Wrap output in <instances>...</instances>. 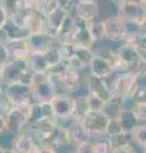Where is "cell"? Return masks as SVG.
<instances>
[{
	"label": "cell",
	"mask_w": 146,
	"mask_h": 153,
	"mask_svg": "<svg viewBox=\"0 0 146 153\" xmlns=\"http://www.w3.org/2000/svg\"><path fill=\"white\" fill-rule=\"evenodd\" d=\"M140 83V78H137L131 71H125L120 73L114 76V79L111 80V88H112V98L118 100V101H125L130 98L135 88ZM111 98V100H112Z\"/></svg>",
	"instance_id": "cell-1"
},
{
	"label": "cell",
	"mask_w": 146,
	"mask_h": 153,
	"mask_svg": "<svg viewBox=\"0 0 146 153\" xmlns=\"http://www.w3.org/2000/svg\"><path fill=\"white\" fill-rule=\"evenodd\" d=\"M109 116L104 111H88L81 119V126L92 140L107 137V124Z\"/></svg>",
	"instance_id": "cell-2"
},
{
	"label": "cell",
	"mask_w": 146,
	"mask_h": 153,
	"mask_svg": "<svg viewBox=\"0 0 146 153\" xmlns=\"http://www.w3.org/2000/svg\"><path fill=\"white\" fill-rule=\"evenodd\" d=\"M5 84V94L12 103V107H18L28 111L31 105L33 103L32 97V88L29 85H24L22 83H4Z\"/></svg>",
	"instance_id": "cell-3"
},
{
	"label": "cell",
	"mask_w": 146,
	"mask_h": 153,
	"mask_svg": "<svg viewBox=\"0 0 146 153\" xmlns=\"http://www.w3.org/2000/svg\"><path fill=\"white\" fill-rule=\"evenodd\" d=\"M34 102H51L56 93V88L47 73L34 74V82L31 85Z\"/></svg>",
	"instance_id": "cell-4"
},
{
	"label": "cell",
	"mask_w": 146,
	"mask_h": 153,
	"mask_svg": "<svg viewBox=\"0 0 146 153\" xmlns=\"http://www.w3.org/2000/svg\"><path fill=\"white\" fill-rule=\"evenodd\" d=\"M51 103L59 121L71 119L76 110V98L71 94H56Z\"/></svg>",
	"instance_id": "cell-5"
},
{
	"label": "cell",
	"mask_w": 146,
	"mask_h": 153,
	"mask_svg": "<svg viewBox=\"0 0 146 153\" xmlns=\"http://www.w3.org/2000/svg\"><path fill=\"white\" fill-rule=\"evenodd\" d=\"M122 21L135 23V25H141L146 19V1L136 3L128 1L125 5L118 8V14H117Z\"/></svg>",
	"instance_id": "cell-6"
},
{
	"label": "cell",
	"mask_w": 146,
	"mask_h": 153,
	"mask_svg": "<svg viewBox=\"0 0 146 153\" xmlns=\"http://www.w3.org/2000/svg\"><path fill=\"white\" fill-rule=\"evenodd\" d=\"M5 130L4 133H19L28 123V111L18 107H12L4 115Z\"/></svg>",
	"instance_id": "cell-7"
},
{
	"label": "cell",
	"mask_w": 146,
	"mask_h": 153,
	"mask_svg": "<svg viewBox=\"0 0 146 153\" xmlns=\"http://www.w3.org/2000/svg\"><path fill=\"white\" fill-rule=\"evenodd\" d=\"M87 87L89 93L95 94L97 97L103 100L106 103L111 101L112 98V88L109 78H99V76L89 74L87 78Z\"/></svg>",
	"instance_id": "cell-8"
},
{
	"label": "cell",
	"mask_w": 146,
	"mask_h": 153,
	"mask_svg": "<svg viewBox=\"0 0 146 153\" xmlns=\"http://www.w3.org/2000/svg\"><path fill=\"white\" fill-rule=\"evenodd\" d=\"M103 26H104V40L122 42L126 35V25L118 16L103 19Z\"/></svg>",
	"instance_id": "cell-9"
},
{
	"label": "cell",
	"mask_w": 146,
	"mask_h": 153,
	"mask_svg": "<svg viewBox=\"0 0 146 153\" xmlns=\"http://www.w3.org/2000/svg\"><path fill=\"white\" fill-rule=\"evenodd\" d=\"M28 46H29L31 54L32 52H45L52 46H59V42L56 37L51 36L47 32H38L31 33L27 38Z\"/></svg>",
	"instance_id": "cell-10"
},
{
	"label": "cell",
	"mask_w": 146,
	"mask_h": 153,
	"mask_svg": "<svg viewBox=\"0 0 146 153\" xmlns=\"http://www.w3.org/2000/svg\"><path fill=\"white\" fill-rule=\"evenodd\" d=\"M27 69H29L28 60H15L9 59L8 63L4 65V73H3V82L4 83H17L22 74Z\"/></svg>",
	"instance_id": "cell-11"
},
{
	"label": "cell",
	"mask_w": 146,
	"mask_h": 153,
	"mask_svg": "<svg viewBox=\"0 0 146 153\" xmlns=\"http://www.w3.org/2000/svg\"><path fill=\"white\" fill-rule=\"evenodd\" d=\"M55 111L51 102H33L28 110V123L36 124L46 119H55Z\"/></svg>",
	"instance_id": "cell-12"
},
{
	"label": "cell",
	"mask_w": 146,
	"mask_h": 153,
	"mask_svg": "<svg viewBox=\"0 0 146 153\" xmlns=\"http://www.w3.org/2000/svg\"><path fill=\"white\" fill-rule=\"evenodd\" d=\"M42 144L51 146V147L56 148V149H57V148L70 146L71 144V137H70L69 129L59 121L57 125L54 128V130L50 133V135L46 138Z\"/></svg>",
	"instance_id": "cell-13"
},
{
	"label": "cell",
	"mask_w": 146,
	"mask_h": 153,
	"mask_svg": "<svg viewBox=\"0 0 146 153\" xmlns=\"http://www.w3.org/2000/svg\"><path fill=\"white\" fill-rule=\"evenodd\" d=\"M88 69H89V74L99 76V78H111V75L113 74L111 60L103 55L95 54V52H94V56L88 66Z\"/></svg>",
	"instance_id": "cell-14"
},
{
	"label": "cell",
	"mask_w": 146,
	"mask_h": 153,
	"mask_svg": "<svg viewBox=\"0 0 146 153\" xmlns=\"http://www.w3.org/2000/svg\"><path fill=\"white\" fill-rule=\"evenodd\" d=\"M70 13H67L66 10L61 9L60 7L56 8L54 12H51L50 14L46 16V27H45V32L50 33L51 36L56 37L59 30L62 26V23L65 22V19L69 16Z\"/></svg>",
	"instance_id": "cell-15"
},
{
	"label": "cell",
	"mask_w": 146,
	"mask_h": 153,
	"mask_svg": "<svg viewBox=\"0 0 146 153\" xmlns=\"http://www.w3.org/2000/svg\"><path fill=\"white\" fill-rule=\"evenodd\" d=\"M36 143L31 134L26 131H19L17 135L13 138L12 144H10V151L13 153H33Z\"/></svg>",
	"instance_id": "cell-16"
},
{
	"label": "cell",
	"mask_w": 146,
	"mask_h": 153,
	"mask_svg": "<svg viewBox=\"0 0 146 153\" xmlns=\"http://www.w3.org/2000/svg\"><path fill=\"white\" fill-rule=\"evenodd\" d=\"M10 59L15 60H28L31 50L27 40H9L5 42Z\"/></svg>",
	"instance_id": "cell-17"
},
{
	"label": "cell",
	"mask_w": 146,
	"mask_h": 153,
	"mask_svg": "<svg viewBox=\"0 0 146 153\" xmlns=\"http://www.w3.org/2000/svg\"><path fill=\"white\" fill-rule=\"evenodd\" d=\"M1 31L5 36L7 41L9 40H27L28 36L31 35V32L27 30L26 27H23L14 19H8L7 25L1 28Z\"/></svg>",
	"instance_id": "cell-18"
},
{
	"label": "cell",
	"mask_w": 146,
	"mask_h": 153,
	"mask_svg": "<svg viewBox=\"0 0 146 153\" xmlns=\"http://www.w3.org/2000/svg\"><path fill=\"white\" fill-rule=\"evenodd\" d=\"M76 31V25H75V18L73 14H69L62 23V26L59 30L57 35H56V40H57L59 45L64 44V42H73L74 33Z\"/></svg>",
	"instance_id": "cell-19"
},
{
	"label": "cell",
	"mask_w": 146,
	"mask_h": 153,
	"mask_svg": "<svg viewBox=\"0 0 146 153\" xmlns=\"http://www.w3.org/2000/svg\"><path fill=\"white\" fill-rule=\"evenodd\" d=\"M117 116H118V119L121 120V124H122L123 130L126 133H131L136 126L141 124L140 119L137 117V115H136L134 108L121 107V110H120V112H118Z\"/></svg>",
	"instance_id": "cell-20"
},
{
	"label": "cell",
	"mask_w": 146,
	"mask_h": 153,
	"mask_svg": "<svg viewBox=\"0 0 146 153\" xmlns=\"http://www.w3.org/2000/svg\"><path fill=\"white\" fill-rule=\"evenodd\" d=\"M75 16L92 22L99 17V5L98 3H78L75 8Z\"/></svg>",
	"instance_id": "cell-21"
},
{
	"label": "cell",
	"mask_w": 146,
	"mask_h": 153,
	"mask_svg": "<svg viewBox=\"0 0 146 153\" xmlns=\"http://www.w3.org/2000/svg\"><path fill=\"white\" fill-rule=\"evenodd\" d=\"M116 54L128 65H132L141 57V52L134 45L125 44V42H122V45L116 50Z\"/></svg>",
	"instance_id": "cell-22"
},
{
	"label": "cell",
	"mask_w": 146,
	"mask_h": 153,
	"mask_svg": "<svg viewBox=\"0 0 146 153\" xmlns=\"http://www.w3.org/2000/svg\"><path fill=\"white\" fill-rule=\"evenodd\" d=\"M28 64H29V69L34 74H43L50 69L43 52H32L28 57Z\"/></svg>",
	"instance_id": "cell-23"
},
{
	"label": "cell",
	"mask_w": 146,
	"mask_h": 153,
	"mask_svg": "<svg viewBox=\"0 0 146 153\" xmlns=\"http://www.w3.org/2000/svg\"><path fill=\"white\" fill-rule=\"evenodd\" d=\"M73 42L76 46H84V47L92 49V46L95 41L92 37L90 31H89L88 27H80V28H76V31L74 33Z\"/></svg>",
	"instance_id": "cell-24"
},
{
	"label": "cell",
	"mask_w": 146,
	"mask_h": 153,
	"mask_svg": "<svg viewBox=\"0 0 146 153\" xmlns=\"http://www.w3.org/2000/svg\"><path fill=\"white\" fill-rule=\"evenodd\" d=\"M78 98H81L83 100V103L85 106L87 112L88 111H104L106 110V102L101 100L99 97H97L95 94H92V93H88L85 94L84 97H78Z\"/></svg>",
	"instance_id": "cell-25"
},
{
	"label": "cell",
	"mask_w": 146,
	"mask_h": 153,
	"mask_svg": "<svg viewBox=\"0 0 146 153\" xmlns=\"http://www.w3.org/2000/svg\"><path fill=\"white\" fill-rule=\"evenodd\" d=\"M0 4L7 12L8 17L13 19L24 9V1L23 0H0Z\"/></svg>",
	"instance_id": "cell-26"
},
{
	"label": "cell",
	"mask_w": 146,
	"mask_h": 153,
	"mask_svg": "<svg viewBox=\"0 0 146 153\" xmlns=\"http://www.w3.org/2000/svg\"><path fill=\"white\" fill-rule=\"evenodd\" d=\"M43 55L46 57V61H47V64H48L50 68H52V66L57 65L62 61V55H61V51L59 49V46L50 47L48 50H46L43 52Z\"/></svg>",
	"instance_id": "cell-27"
},
{
	"label": "cell",
	"mask_w": 146,
	"mask_h": 153,
	"mask_svg": "<svg viewBox=\"0 0 146 153\" xmlns=\"http://www.w3.org/2000/svg\"><path fill=\"white\" fill-rule=\"evenodd\" d=\"M88 28L90 31V35L94 38V41L104 40V26H103V21L94 19V21L89 22Z\"/></svg>",
	"instance_id": "cell-28"
},
{
	"label": "cell",
	"mask_w": 146,
	"mask_h": 153,
	"mask_svg": "<svg viewBox=\"0 0 146 153\" xmlns=\"http://www.w3.org/2000/svg\"><path fill=\"white\" fill-rule=\"evenodd\" d=\"M108 139H109L112 149H114V148H118V147H122L125 144H128V143H131V142H132V135H131V133L123 131L121 134H116V135L108 137Z\"/></svg>",
	"instance_id": "cell-29"
},
{
	"label": "cell",
	"mask_w": 146,
	"mask_h": 153,
	"mask_svg": "<svg viewBox=\"0 0 146 153\" xmlns=\"http://www.w3.org/2000/svg\"><path fill=\"white\" fill-rule=\"evenodd\" d=\"M92 148H93V153H112V146L108 137L98 138V139L92 140Z\"/></svg>",
	"instance_id": "cell-30"
},
{
	"label": "cell",
	"mask_w": 146,
	"mask_h": 153,
	"mask_svg": "<svg viewBox=\"0 0 146 153\" xmlns=\"http://www.w3.org/2000/svg\"><path fill=\"white\" fill-rule=\"evenodd\" d=\"M111 65H112L113 74L125 73V71H128V69H130V65L116 54V50H113V55L111 57Z\"/></svg>",
	"instance_id": "cell-31"
},
{
	"label": "cell",
	"mask_w": 146,
	"mask_h": 153,
	"mask_svg": "<svg viewBox=\"0 0 146 153\" xmlns=\"http://www.w3.org/2000/svg\"><path fill=\"white\" fill-rule=\"evenodd\" d=\"M94 56V52L92 51V49L89 47H84V46H76V50H75V57L78 60H80L88 68L89 64Z\"/></svg>",
	"instance_id": "cell-32"
},
{
	"label": "cell",
	"mask_w": 146,
	"mask_h": 153,
	"mask_svg": "<svg viewBox=\"0 0 146 153\" xmlns=\"http://www.w3.org/2000/svg\"><path fill=\"white\" fill-rule=\"evenodd\" d=\"M132 140H135L140 147L146 148V124H140L137 125L132 131Z\"/></svg>",
	"instance_id": "cell-33"
},
{
	"label": "cell",
	"mask_w": 146,
	"mask_h": 153,
	"mask_svg": "<svg viewBox=\"0 0 146 153\" xmlns=\"http://www.w3.org/2000/svg\"><path fill=\"white\" fill-rule=\"evenodd\" d=\"M123 126L121 124V120L118 119V116H113L109 117L107 124V137H111V135H116V134H121L123 133Z\"/></svg>",
	"instance_id": "cell-34"
},
{
	"label": "cell",
	"mask_w": 146,
	"mask_h": 153,
	"mask_svg": "<svg viewBox=\"0 0 146 153\" xmlns=\"http://www.w3.org/2000/svg\"><path fill=\"white\" fill-rule=\"evenodd\" d=\"M131 100L132 102L136 103H146V84H137V87L131 94Z\"/></svg>",
	"instance_id": "cell-35"
},
{
	"label": "cell",
	"mask_w": 146,
	"mask_h": 153,
	"mask_svg": "<svg viewBox=\"0 0 146 153\" xmlns=\"http://www.w3.org/2000/svg\"><path fill=\"white\" fill-rule=\"evenodd\" d=\"M59 49L61 51V55H62V60H70L75 56L76 45L74 42H64V44L59 45Z\"/></svg>",
	"instance_id": "cell-36"
},
{
	"label": "cell",
	"mask_w": 146,
	"mask_h": 153,
	"mask_svg": "<svg viewBox=\"0 0 146 153\" xmlns=\"http://www.w3.org/2000/svg\"><path fill=\"white\" fill-rule=\"evenodd\" d=\"M57 3L61 9H64V10L71 14L75 10V8H76L79 0H57Z\"/></svg>",
	"instance_id": "cell-37"
},
{
	"label": "cell",
	"mask_w": 146,
	"mask_h": 153,
	"mask_svg": "<svg viewBox=\"0 0 146 153\" xmlns=\"http://www.w3.org/2000/svg\"><path fill=\"white\" fill-rule=\"evenodd\" d=\"M134 110L141 123H146V103H136Z\"/></svg>",
	"instance_id": "cell-38"
},
{
	"label": "cell",
	"mask_w": 146,
	"mask_h": 153,
	"mask_svg": "<svg viewBox=\"0 0 146 153\" xmlns=\"http://www.w3.org/2000/svg\"><path fill=\"white\" fill-rule=\"evenodd\" d=\"M33 153H59V151L56 148L51 147V146H47V144H36L34 146V149Z\"/></svg>",
	"instance_id": "cell-39"
},
{
	"label": "cell",
	"mask_w": 146,
	"mask_h": 153,
	"mask_svg": "<svg viewBox=\"0 0 146 153\" xmlns=\"http://www.w3.org/2000/svg\"><path fill=\"white\" fill-rule=\"evenodd\" d=\"M75 152L76 153H93V148H92V140L80 143V144L75 146Z\"/></svg>",
	"instance_id": "cell-40"
},
{
	"label": "cell",
	"mask_w": 146,
	"mask_h": 153,
	"mask_svg": "<svg viewBox=\"0 0 146 153\" xmlns=\"http://www.w3.org/2000/svg\"><path fill=\"white\" fill-rule=\"evenodd\" d=\"M9 59H10V56H9V52H8V49L5 46V42H1L0 44V64L1 65H5Z\"/></svg>",
	"instance_id": "cell-41"
},
{
	"label": "cell",
	"mask_w": 146,
	"mask_h": 153,
	"mask_svg": "<svg viewBox=\"0 0 146 153\" xmlns=\"http://www.w3.org/2000/svg\"><path fill=\"white\" fill-rule=\"evenodd\" d=\"M112 153H137V152H136L134 146L131 144V143H128V144H125L122 147H118V148L112 149Z\"/></svg>",
	"instance_id": "cell-42"
},
{
	"label": "cell",
	"mask_w": 146,
	"mask_h": 153,
	"mask_svg": "<svg viewBox=\"0 0 146 153\" xmlns=\"http://www.w3.org/2000/svg\"><path fill=\"white\" fill-rule=\"evenodd\" d=\"M23 1H24V9H28V10H36V12H38L41 0H23Z\"/></svg>",
	"instance_id": "cell-43"
},
{
	"label": "cell",
	"mask_w": 146,
	"mask_h": 153,
	"mask_svg": "<svg viewBox=\"0 0 146 153\" xmlns=\"http://www.w3.org/2000/svg\"><path fill=\"white\" fill-rule=\"evenodd\" d=\"M8 19H9V17H8L7 12L4 10V8L1 7V4H0V30H1V28L7 25Z\"/></svg>",
	"instance_id": "cell-44"
},
{
	"label": "cell",
	"mask_w": 146,
	"mask_h": 153,
	"mask_svg": "<svg viewBox=\"0 0 146 153\" xmlns=\"http://www.w3.org/2000/svg\"><path fill=\"white\" fill-rule=\"evenodd\" d=\"M137 32L141 33V35H146V19L141 23V25H139L137 27Z\"/></svg>",
	"instance_id": "cell-45"
},
{
	"label": "cell",
	"mask_w": 146,
	"mask_h": 153,
	"mask_svg": "<svg viewBox=\"0 0 146 153\" xmlns=\"http://www.w3.org/2000/svg\"><path fill=\"white\" fill-rule=\"evenodd\" d=\"M5 130V119H4V115H0V134H3Z\"/></svg>",
	"instance_id": "cell-46"
},
{
	"label": "cell",
	"mask_w": 146,
	"mask_h": 153,
	"mask_svg": "<svg viewBox=\"0 0 146 153\" xmlns=\"http://www.w3.org/2000/svg\"><path fill=\"white\" fill-rule=\"evenodd\" d=\"M111 1L114 4V5H117V8H121L122 5H125L126 3H128L130 0H111Z\"/></svg>",
	"instance_id": "cell-47"
},
{
	"label": "cell",
	"mask_w": 146,
	"mask_h": 153,
	"mask_svg": "<svg viewBox=\"0 0 146 153\" xmlns=\"http://www.w3.org/2000/svg\"><path fill=\"white\" fill-rule=\"evenodd\" d=\"M3 73H4V65L0 64V82H3Z\"/></svg>",
	"instance_id": "cell-48"
},
{
	"label": "cell",
	"mask_w": 146,
	"mask_h": 153,
	"mask_svg": "<svg viewBox=\"0 0 146 153\" xmlns=\"http://www.w3.org/2000/svg\"><path fill=\"white\" fill-rule=\"evenodd\" d=\"M79 3H98V0H79Z\"/></svg>",
	"instance_id": "cell-49"
},
{
	"label": "cell",
	"mask_w": 146,
	"mask_h": 153,
	"mask_svg": "<svg viewBox=\"0 0 146 153\" xmlns=\"http://www.w3.org/2000/svg\"><path fill=\"white\" fill-rule=\"evenodd\" d=\"M64 153H76V152H75V149H69V151L64 152Z\"/></svg>",
	"instance_id": "cell-50"
},
{
	"label": "cell",
	"mask_w": 146,
	"mask_h": 153,
	"mask_svg": "<svg viewBox=\"0 0 146 153\" xmlns=\"http://www.w3.org/2000/svg\"><path fill=\"white\" fill-rule=\"evenodd\" d=\"M130 1H136V3H141V1H146V0H130Z\"/></svg>",
	"instance_id": "cell-51"
},
{
	"label": "cell",
	"mask_w": 146,
	"mask_h": 153,
	"mask_svg": "<svg viewBox=\"0 0 146 153\" xmlns=\"http://www.w3.org/2000/svg\"><path fill=\"white\" fill-rule=\"evenodd\" d=\"M0 153H5V149H4L1 146H0Z\"/></svg>",
	"instance_id": "cell-52"
},
{
	"label": "cell",
	"mask_w": 146,
	"mask_h": 153,
	"mask_svg": "<svg viewBox=\"0 0 146 153\" xmlns=\"http://www.w3.org/2000/svg\"><path fill=\"white\" fill-rule=\"evenodd\" d=\"M1 42H3V41H1V40H0V44H1Z\"/></svg>",
	"instance_id": "cell-53"
},
{
	"label": "cell",
	"mask_w": 146,
	"mask_h": 153,
	"mask_svg": "<svg viewBox=\"0 0 146 153\" xmlns=\"http://www.w3.org/2000/svg\"><path fill=\"white\" fill-rule=\"evenodd\" d=\"M145 78H146V76H145Z\"/></svg>",
	"instance_id": "cell-54"
}]
</instances>
